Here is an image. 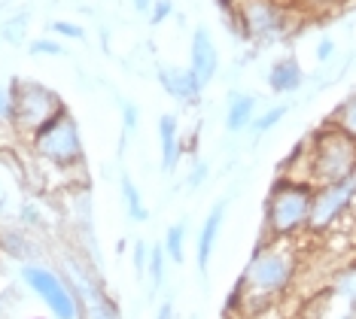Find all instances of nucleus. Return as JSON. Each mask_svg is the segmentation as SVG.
Masks as SVG:
<instances>
[{
    "instance_id": "nucleus-1",
    "label": "nucleus",
    "mask_w": 356,
    "mask_h": 319,
    "mask_svg": "<svg viewBox=\"0 0 356 319\" xmlns=\"http://www.w3.org/2000/svg\"><path fill=\"white\" fill-rule=\"evenodd\" d=\"M314 189L302 174H277L262 204V231L265 240H293L307 231L314 207Z\"/></svg>"
},
{
    "instance_id": "nucleus-2",
    "label": "nucleus",
    "mask_w": 356,
    "mask_h": 319,
    "mask_svg": "<svg viewBox=\"0 0 356 319\" xmlns=\"http://www.w3.org/2000/svg\"><path fill=\"white\" fill-rule=\"evenodd\" d=\"M296 271H298V256L289 247V240H262L238 280L241 289H244V301L250 298L271 301L283 295L293 286Z\"/></svg>"
},
{
    "instance_id": "nucleus-3",
    "label": "nucleus",
    "mask_w": 356,
    "mask_h": 319,
    "mask_svg": "<svg viewBox=\"0 0 356 319\" xmlns=\"http://www.w3.org/2000/svg\"><path fill=\"white\" fill-rule=\"evenodd\" d=\"M298 174L307 177L314 186H326L356 174V137L323 122L305 140V161Z\"/></svg>"
},
{
    "instance_id": "nucleus-4",
    "label": "nucleus",
    "mask_w": 356,
    "mask_h": 319,
    "mask_svg": "<svg viewBox=\"0 0 356 319\" xmlns=\"http://www.w3.org/2000/svg\"><path fill=\"white\" fill-rule=\"evenodd\" d=\"M31 149L43 165H49L55 170H79L86 165V143H83V131H79V122L67 113H61L58 119H52L46 128H40L34 137H31Z\"/></svg>"
},
{
    "instance_id": "nucleus-5",
    "label": "nucleus",
    "mask_w": 356,
    "mask_h": 319,
    "mask_svg": "<svg viewBox=\"0 0 356 319\" xmlns=\"http://www.w3.org/2000/svg\"><path fill=\"white\" fill-rule=\"evenodd\" d=\"M13 95H15V134H22L25 140L37 134L40 128H46L52 119H58L61 113H67L64 97L37 79H13Z\"/></svg>"
},
{
    "instance_id": "nucleus-6",
    "label": "nucleus",
    "mask_w": 356,
    "mask_h": 319,
    "mask_svg": "<svg viewBox=\"0 0 356 319\" xmlns=\"http://www.w3.org/2000/svg\"><path fill=\"white\" fill-rule=\"evenodd\" d=\"M293 28V15L280 0H238V34L253 43H277Z\"/></svg>"
},
{
    "instance_id": "nucleus-7",
    "label": "nucleus",
    "mask_w": 356,
    "mask_h": 319,
    "mask_svg": "<svg viewBox=\"0 0 356 319\" xmlns=\"http://www.w3.org/2000/svg\"><path fill=\"white\" fill-rule=\"evenodd\" d=\"M356 204V174L335 179V183L317 186L314 189V207H311V222L307 231L311 234H323L332 225H338Z\"/></svg>"
},
{
    "instance_id": "nucleus-8",
    "label": "nucleus",
    "mask_w": 356,
    "mask_h": 319,
    "mask_svg": "<svg viewBox=\"0 0 356 319\" xmlns=\"http://www.w3.org/2000/svg\"><path fill=\"white\" fill-rule=\"evenodd\" d=\"M22 280L52 310L55 319H76L79 316V304H76V295H74V289H70V283L64 280L61 274H55L52 268L25 265L22 268Z\"/></svg>"
},
{
    "instance_id": "nucleus-9",
    "label": "nucleus",
    "mask_w": 356,
    "mask_h": 319,
    "mask_svg": "<svg viewBox=\"0 0 356 319\" xmlns=\"http://www.w3.org/2000/svg\"><path fill=\"white\" fill-rule=\"evenodd\" d=\"M189 70L198 76L201 85H210L220 73V49H216V40L210 34V28L198 24L192 31V40H189Z\"/></svg>"
},
{
    "instance_id": "nucleus-10",
    "label": "nucleus",
    "mask_w": 356,
    "mask_h": 319,
    "mask_svg": "<svg viewBox=\"0 0 356 319\" xmlns=\"http://www.w3.org/2000/svg\"><path fill=\"white\" fill-rule=\"evenodd\" d=\"M70 289H74V295H76L79 316L83 319H122V310H119L116 301L101 289V283L88 280L86 274H79Z\"/></svg>"
},
{
    "instance_id": "nucleus-11",
    "label": "nucleus",
    "mask_w": 356,
    "mask_h": 319,
    "mask_svg": "<svg viewBox=\"0 0 356 319\" xmlns=\"http://www.w3.org/2000/svg\"><path fill=\"white\" fill-rule=\"evenodd\" d=\"M156 79L161 85V92H165L171 101L177 104H198L201 101V92H204V85L198 83V76L192 73L189 67H177V64H159L156 67Z\"/></svg>"
},
{
    "instance_id": "nucleus-12",
    "label": "nucleus",
    "mask_w": 356,
    "mask_h": 319,
    "mask_svg": "<svg viewBox=\"0 0 356 319\" xmlns=\"http://www.w3.org/2000/svg\"><path fill=\"white\" fill-rule=\"evenodd\" d=\"M156 134H159V161H161V174H174L177 165L183 158V140H180V119L174 113H161L156 122Z\"/></svg>"
},
{
    "instance_id": "nucleus-13",
    "label": "nucleus",
    "mask_w": 356,
    "mask_h": 319,
    "mask_svg": "<svg viewBox=\"0 0 356 319\" xmlns=\"http://www.w3.org/2000/svg\"><path fill=\"white\" fill-rule=\"evenodd\" d=\"M222 222H225V201H216L213 207H210V213L204 216V222H201L198 240H195V261H198L201 277L207 274L210 259H213V252H216V240H220Z\"/></svg>"
},
{
    "instance_id": "nucleus-14",
    "label": "nucleus",
    "mask_w": 356,
    "mask_h": 319,
    "mask_svg": "<svg viewBox=\"0 0 356 319\" xmlns=\"http://www.w3.org/2000/svg\"><path fill=\"white\" fill-rule=\"evenodd\" d=\"M265 83H268V88L274 95H293L305 83V70H302V64H298V58H293V55H283V58H277L268 67V73H265Z\"/></svg>"
},
{
    "instance_id": "nucleus-15",
    "label": "nucleus",
    "mask_w": 356,
    "mask_h": 319,
    "mask_svg": "<svg viewBox=\"0 0 356 319\" xmlns=\"http://www.w3.org/2000/svg\"><path fill=\"white\" fill-rule=\"evenodd\" d=\"M256 95L250 92H229V101H225V131L229 134H241V131H250L256 119Z\"/></svg>"
},
{
    "instance_id": "nucleus-16",
    "label": "nucleus",
    "mask_w": 356,
    "mask_h": 319,
    "mask_svg": "<svg viewBox=\"0 0 356 319\" xmlns=\"http://www.w3.org/2000/svg\"><path fill=\"white\" fill-rule=\"evenodd\" d=\"M119 195H122V204H125V210H128V219H131V222H147L149 210H147V201H143V192L137 189V183L128 174L119 177Z\"/></svg>"
},
{
    "instance_id": "nucleus-17",
    "label": "nucleus",
    "mask_w": 356,
    "mask_h": 319,
    "mask_svg": "<svg viewBox=\"0 0 356 319\" xmlns=\"http://www.w3.org/2000/svg\"><path fill=\"white\" fill-rule=\"evenodd\" d=\"M186 240H189V234H186V222L180 219V222L168 225L165 237H161V247H165V256L174 261V265H183L186 261Z\"/></svg>"
},
{
    "instance_id": "nucleus-18",
    "label": "nucleus",
    "mask_w": 356,
    "mask_h": 319,
    "mask_svg": "<svg viewBox=\"0 0 356 319\" xmlns=\"http://www.w3.org/2000/svg\"><path fill=\"white\" fill-rule=\"evenodd\" d=\"M326 122L329 125H335V128H341L344 134L356 137V88L344 97V101L335 104V110H332V116Z\"/></svg>"
},
{
    "instance_id": "nucleus-19",
    "label": "nucleus",
    "mask_w": 356,
    "mask_h": 319,
    "mask_svg": "<svg viewBox=\"0 0 356 319\" xmlns=\"http://www.w3.org/2000/svg\"><path fill=\"white\" fill-rule=\"evenodd\" d=\"M0 250H3L10 259H19V261H28L31 252H34L25 231H3L0 234Z\"/></svg>"
},
{
    "instance_id": "nucleus-20",
    "label": "nucleus",
    "mask_w": 356,
    "mask_h": 319,
    "mask_svg": "<svg viewBox=\"0 0 356 319\" xmlns=\"http://www.w3.org/2000/svg\"><path fill=\"white\" fill-rule=\"evenodd\" d=\"M286 113H289V104H274L265 113H256V119H253V125H250V131H253L256 137L268 134V131H274L283 119H286Z\"/></svg>"
},
{
    "instance_id": "nucleus-21",
    "label": "nucleus",
    "mask_w": 356,
    "mask_h": 319,
    "mask_svg": "<svg viewBox=\"0 0 356 319\" xmlns=\"http://www.w3.org/2000/svg\"><path fill=\"white\" fill-rule=\"evenodd\" d=\"M165 265H168L165 247H161V243L149 247V265H147V274H149V292H159V289H161V283H165Z\"/></svg>"
},
{
    "instance_id": "nucleus-22",
    "label": "nucleus",
    "mask_w": 356,
    "mask_h": 319,
    "mask_svg": "<svg viewBox=\"0 0 356 319\" xmlns=\"http://www.w3.org/2000/svg\"><path fill=\"white\" fill-rule=\"evenodd\" d=\"M28 24H31V15L28 13H15V15H10V19L3 22V28H0V37H3L6 43L19 46L22 40H25V34H28Z\"/></svg>"
},
{
    "instance_id": "nucleus-23",
    "label": "nucleus",
    "mask_w": 356,
    "mask_h": 319,
    "mask_svg": "<svg viewBox=\"0 0 356 319\" xmlns=\"http://www.w3.org/2000/svg\"><path fill=\"white\" fill-rule=\"evenodd\" d=\"M15 128V95L13 83H0V131Z\"/></svg>"
},
{
    "instance_id": "nucleus-24",
    "label": "nucleus",
    "mask_w": 356,
    "mask_h": 319,
    "mask_svg": "<svg viewBox=\"0 0 356 319\" xmlns=\"http://www.w3.org/2000/svg\"><path fill=\"white\" fill-rule=\"evenodd\" d=\"M52 34L55 37H64V40H86V28L76 22H67V19H55L52 22Z\"/></svg>"
},
{
    "instance_id": "nucleus-25",
    "label": "nucleus",
    "mask_w": 356,
    "mask_h": 319,
    "mask_svg": "<svg viewBox=\"0 0 356 319\" xmlns=\"http://www.w3.org/2000/svg\"><path fill=\"white\" fill-rule=\"evenodd\" d=\"M119 119H122L125 134H134L137 125H140V110H137L131 101H119Z\"/></svg>"
},
{
    "instance_id": "nucleus-26",
    "label": "nucleus",
    "mask_w": 356,
    "mask_h": 319,
    "mask_svg": "<svg viewBox=\"0 0 356 319\" xmlns=\"http://www.w3.org/2000/svg\"><path fill=\"white\" fill-rule=\"evenodd\" d=\"M335 292L341 295L344 301H350V304H356V268L353 271H347V274H341L335 280Z\"/></svg>"
},
{
    "instance_id": "nucleus-27",
    "label": "nucleus",
    "mask_w": 356,
    "mask_h": 319,
    "mask_svg": "<svg viewBox=\"0 0 356 319\" xmlns=\"http://www.w3.org/2000/svg\"><path fill=\"white\" fill-rule=\"evenodd\" d=\"M131 261H134L137 280L143 283V271H147V265H149V247H147L143 240H134V247H131Z\"/></svg>"
},
{
    "instance_id": "nucleus-28",
    "label": "nucleus",
    "mask_w": 356,
    "mask_h": 319,
    "mask_svg": "<svg viewBox=\"0 0 356 319\" xmlns=\"http://www.w3.org/2000/svg\"><path fill=\"white\" fill-rule=\"evenodd\" d=\"M207 174H210L207 161L204 158H195V161H192L189 177H186V186H189V189H201V186H204V179H207Z\"/></svg>"
},
{
    "instance_id": "nucleus-29",
    "label": "nucleus",
    "mask_w": 356,
    "mask_h": 319,
    "mask_svg": "<svg viewBox=\"0 0 356 319\" xmlns=\"http://www.w3.org/2000/svg\"><path fill=\"white\" fill-rule=\"evenodd\" d=\"M174 15V0H156L149 10V24H165Z\"/></svg>"
},
{
    "instance_id": "nucleus-30",
    "label": "nucleus",
    "mask_w": 356,
    "mask_h": 319,
    "mask_svg": "<svg viewBox=\"0 0 356 319\" xmlns=\"http://www.w3.org/2000/svg\"><path fill=\"white\" fill-rule=\"evenodd\" d=\"M31 55H64V46L58 43V40H34V43L28 46Z\"/></svg>"
},
{
    "instance_id": "nucleus-31",
    "label": "nucleus",
    "mask_w": 356,
    "mask_h": 319,
    "mask_svg": "<svg viewBox=\"0 0 356 319\" xmlns=\"http://www.w3.org/2000/svg\"><path fill=\"white\" fill-rule=\"evenodd\" d=\"M335 52H338V46H335V40H332V37H323L320 43H317V49H314V55H317L320 64L332 61V55H335Z\"/></svg>"
},
{
    "instance_id": "nucleus-32",
    "label": "nucleus",
    "mask_w": 356,
    "mask_h": 319,
    "mask_svg": "<svg viewBox=\"0 0 356 319\" xmlns=\"http://www.w3.org/2000/svg\"><path fill=\"white\" fill-rule=\"evenodd\" d=\"M19 222L22 225H40V222H43L37 204H22V207H19Z\"/></svg>"
},
{
    "instance_id": "nucleus-33",
    "label": "nucleus",
    "mask_w": 356,
    "mask_h": 319,
    "mask_svg": "<svg viewBox=\"0 0 356 319\" xmlns=\"http://www.w3.org/2000/svg\"><path fill=\"white\" fill-rule=\"evenodd\" d=\"M156 319H174V301H171V298H168V301H161V307H159Z\"/></svg>"
},
{
    "instance_id": "nucleus-34",
    "label": "nucleus",
    "mask_w": 356,
    "mask_h": 319,
    "mask_svg": "<svg viewBox=\"0 0 356 319\" xmlns=\"http://www.w3.org/2000/svg\"><path fill=\"white\" fill-rule=\"evenodd\" d=\"M152 3H156V0H131L134 13H140V15H149V10H152Z\"/></svg>"
},
{
    "instance_id": "nucleus-35",
    "label": "nucleus",
    "mask_w": 356,
    "mask_h": 319,
    "mask_svg": "<svg viewBox=\"0 0 356 319\" xmlns=\"http://www.w3.org/2000/svg\"><path fill=\"white\" fill-rule=\"evenodd\" d=\"M311 10H329V6H335V3H341V0H305Z\"/></svg>"
},
{
    "instance_id": "nucleus-36",
    "label": "nucleus",
    "mask_w": 356,
    "mask_h": 319,
    "mask_svg": "<svg viewBox=\"0 0 356 319\" xmlns=\"http://www.w3.org/2000/svg\"><path fill=\"white\" fill-rule=\"evenodd\" d=\"M10 210V195H6V189L0 186V213H6Z\"/></svg>"
}]
</instances>
